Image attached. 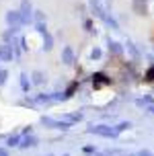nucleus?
<instances>
[{
	"instance_id": "nucleus-1",
	"label": "nucleus",
	"mask_w": 154,
	"mask_h": 156,
	"mask_svg": "<svg viewBox=\"0 0 154 156\" xmlns=\"http://www.w3.org/2000/svg\"><path fill=\"white\" fill-rule=\"evenodd\" d=\"M21 21H23V25L33 23V8H31L29 0H23L21 2Z\"/></svg>"
},
{
	"instance_id": "nucleus-2",
	"label": "nucleus",
	"mask_w": 154,
	"mask_h": 156,
	"mask_svg": "<svg viewBox=\"0 0 154 156\" xmlns=\"http://www.w3.org/2000/svg\"><path fill=\"white\" fill-rule=\"evenodd\" d=\"M41 123L43 125H47V127H56V129H68L70 127V123H62V121H54L52 117H41Z\"/></svg>"
},
{
	"instance_id": "nucleus-3",
	"label": "nucleus",
	"mask_w": 154,
	"mask_h": 156,
	"mask_svg": "<svg viewBox=\"0 0 154 156\" xmlns=\"http://www.w3.org/2000/svg\"><path fill=\"white\" fill-rule=\"evenodd\" d=\"M6 23L10 25V27L23 25V21H21V10H8L6 12Z\"/></svg>"
},
{
	"instance_id": "nucleus-4",
	"label": "nucleus",
	"mask_w": 154,
	"mask_h": 156,
	"mask_svg": "<svg viewBox=\"0 0 154 156\" xmlns=\"http://www.w3.org/2000/svg\"><path fill=\"white\" fill-rule=\"evenodd\" d=\"M33 146H37V138L35 136H23V140L19 144V148H33Z\"/></svg>"
},
{
	"instance_id": "nucleus-5",
	"label": "nucleus",
	"mask_w": 154,
	"mask_h": 156,
	"mask_svg": "<svg viewBox=\"0 0 154 156\" xmlns=\"http://www.w3.org/2000/svg\"><path fill=\"white\" fill-rule=\"evenodd\" d=\"M13 55H15V51H13L10 45H2L0 47V58H2L4 62H13Z\"/></svg>"
},
{
	"instance_id": "nucleus-6",
	"label": "nucleus",
	"mask_w": 154,
	"mask_h": 156,
	"mask_svg": "<svg viewBox=\"0 0 154 156\" xmlns=\"http://www.w3.org/2000/svg\"><path fill=\"white\" fill-rule=\"evenodd\" d=\"M31 78H33V84H43V82H45V74H43V72H39V70L33 72Z\"/></svg>"
},
{
	"instance_id": "nucleus-7",
	"label": "nucleus",
	"mask_w": 154,
	"mask_h": 156,
	"mask_svg": "<svg viewBox=\"0 0 154 156\" xmlns=\"http://www.w3.org/2000/svg\"><path fill=\"white\" fill-rule=\"evenodd\" d=\"M21 140H23V136H21V133H15V136H10L6 140V146H19Z\"/></svg>"
},
{
	"instance_id": "nucleus-8",
	"label": "nucleus",
	"mask_w": 154,
	"mask_h": 156,
	"mask_svg": "<svg viewBox=\"0 0 154 156\" xmlns=\"http://www.w3.org/2000/svg\"><path fill=\"white\" fill-rule=\"evenodd\" d=\"M52 47H54V39H52V35H49V33H45V35H43V49H45V51H49Z\"/></svg>"
},
{
	"instance_id": "nucleus-9",
	"label": "nucleus",
	"mask_w": 154,
	"mask_h": 156,
	"mask_svg": "<svg viewBox=\"0 0 154 156\" xmlns=\"http://www.w3.org/2000/svg\"><path fill=\"white\" fill-rule=\"evenodd\" d=\"M62 60L66 64H72V49H70V47H64V49H62Z\"/></svg>"
},
{
	"instance_id": "nucleus-10",
	"label": "nucleus",
	"mask_w": 154,
	"mask_h": 156,
	"mask_svg": "<svg viewBox=\"0 0 154 156\" xmlns=\"http://www.w3.org/2000/svg\"><path fill=\"white\" fill-rule=\"evenodd\" d=\"M109 80H105V76H103V74H97V76H95V80H92V84L95 86H103V84H107Z\"/></svg>"
},
{
	"instance_id": "nucleus-11",
	"label": "nucleus",
	"mask_w": 154,
	"mask_h": 156,
	"mask_svg": "<svg viewBox=\"0 0 154 156\" xmlns=\"http://www.w3.org/2000/svg\"><path fill=\"white\" fill-rule=\"evenodd\" d=\"M29 86H31L29 76H27V74H21V88H23V90H29Z\"/></svg>"
},
{
	"instance_id": "nucleus-12",
	"label": "nucleus",
	"mask_w": 154,
	"mask_h": 156,
	"mask_svg": "<svg viewBox=\"0 0 154 156\" xmlns=\"http://www.w3.org/2000/svg\"><path fill=\"white\" fill-rule=\"evenodd\" d=\"M35 23H45V12L43 10H35Z\"/></svg>"
},
{
	"instance_id": "nucleus-13",
	"label": "nucleus",
	"mask_w": 154,
	"mask_h": 156,
	"mask_svg": "<svg viewBox=\"0 0 154 156\" xmlns=\"http://www.w3.org/2000/svg\"><path fill=\"white\" fill-rule=\"evenodd\" d=\"M35 29H37L41 35H45L47 33V29H45V23H35Z\"/></svg>"
},
{
	"instance_id": "nucleus-14",
	"label": "nucleus",
	"mask_w": 154,
	"mask_h": 156,
	"mask_svg": "<svg viewBox=\"0 0 154 156\" xmlns=\"http://www.w3.org/2000/svg\"><path fill=\"white\" fill-rule=\"evenodd\" d=\"M6 78H8V72L6 70H0V86L6 82Z\"/></svg>"
},
{
	"instance_id": "nucleus-15",
	"label": "nucleus",
	"mask_w": 154,
	"mask_h": 156,
	"mask_svg": "<svg viewBox=\"0 0 154 156\" xmlns=\"http://www.w3.org/2000/svg\"><path fill=\"white\" fill-rule=\"evenodd\" d=\"M0 156H8V150H4V148H0Z\"/></svg>"
},
{
	"instance_id": "nucleus-16",
	"label": "nucleus",
	"mask_w": 154,
	"mask_h": 156,
	"mask_svg": "<svg viewBox=\"0 0 154 156\" xmlns=\"http://www.w3.org/2000/svg\"><path fill=\"white\" fill-rule=\"evenodd\" d=\"M47 156H54V154H47Z\"/></svg>"
},
{
	"instance_id": "nucleus-17",
	"label": "nucleus",
	"mask_w": 154,
	"mask_h": 156,
	"mask_svg": "<svg viewBox=\"0 0 154 156\" xmlns=\"http://www.w3.org/2000/svg\"><path fill=\"white\" fill-rule=\"evenodd\" d=\"M0 62H2V58H0Z\"/></svg>"
},
{
	"instance_id": "nucleus-18",
	"label": "nucleus",
	"mask_w": 154,
	"mask_h": 156,
	"mask_svg": "<svg viewBox=\"0 0 154 156\" xmlns=\"http://www.w3.org/2000/svg\"><path fill=\"white\" fill-rule=\"evenodd\" d=\"M66 156H68V154H66Z\"/></svg>"
}]
</instances>
